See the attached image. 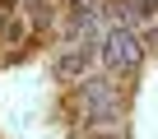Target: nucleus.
I'll list each match as a JSON object with an SVG mask.
<instances>
[{"label": "nucleus", "instance_id": "obj_1", "mask_svg": "<svg viewBox=\"0 0 158 139\" xmlns=\"http://www.w3.org/2000/svg\"><path fill=\"white\" fill-rule=\"evenodd\" d=\"M107 56H112V65H126V70H135V65H139V46H135V37H130V33H112Z\"/></svg>", "mask_w": 158, "mask_h": 139}]
</instances>
